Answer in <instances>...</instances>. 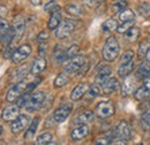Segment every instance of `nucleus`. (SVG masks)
Listing matches in <instances>:
<instances>
[{"mask_svg": "<svg viewBox=\"0 0 150 145\" xmlns=\"http://www.w3.org/2000/svg\"><path fill=\"white\" fill-rule=\"evenodd\" d=\"M149 74H150V61L147 60V61L142 62L139 66V68L136 70V77L137 78H142V77H146Z\"/></svg>", "mask_w": 150, "mask_h": 145, "instance_id": "4be33fe9", "label": "nucleus"}, {"mask_svg": "<svg viewBox=\"0 0 150 145\" xmlns=\"http://www.w3.org/2000/svg\"><path fill=\"white\" fill-rule=\"evenodd\" d=\"M69 81V77L67 75V72H62V74H59L54 80V87L56 88H61L64 85H66Z\"/></svg>", "mask_w": 150, "mask_h": 145, "instance_id": "cd10ccee", "label": "nucleus"}, {"mask_svg": "<svg viewBox=\"0 0 150 145\" xmlns=\"http://www.w3.org/2000/svg\"><path fill=\"white\" fill-rule=\"evenodd\" d=\"M143 85H144L147 89L150 90V74L146 76V78H144V81H143Z\"/></svg>", "mask_w": 150, "mask_h": 145, "instance_id": "a18cd8bd", "label": "nucleus"}, {"mask_svg": "<svg viewBox=\"0 0 150 145\" xmlns=\"http://www.w3.org/2000/svg\"><path fill=\"white\" fill-rule=\"evenodd\" d=\"M146 58H147L148 61H150V47H149V50H148V52H147V54H146Z\"/></svg>", "mask_w": 150, "mask_h": 145, "instance_id": "de8ad7c7", "label": "nucleus"}, {"mask_svg": "<svg viewBox=\"0 0 150 145\" xmlns=\"http://www.w3.org/2000/svg\"><path fill=\"white\" fill-rule=\"evenodd\" d=\"M28 88H29V84L25 83L24 81L16 83L11 90L7 92V94H6V100H7L8 103H13V101L18 100L23 93H28Z\"/></svg>", "mask_w": 150, "mask_h": 145, "instance_id": "f03ea898", "label": "nucleus"}, {"mask_svg": "<svg viewBox=\"0 0 150 145\" xmlns=\"http://www.w3.org/2000/svg\"><path fill=\"white\" fill-rule=\"evenodd\" d=\"M120 52V46H119V43H118V39L115 37H109L106 40H105V44L103 46V58L104 60L106 61H114Z\"/></svg>", "mask_w": 150, "mask_h": 145, "instance_id": "f257e3e1", "label": "nucleus"}, {"mask_svg": "<svg viewBox=\"0 0 150 145\" xmlns=\"http://www.w3.org/2000/svg\"><path fill=\"white\" fill-rule=\"evenodd\" d=\"M89 131H90V129H89V127L87 125H80L79 127H76L72 131V135L71 136H72V138L74 141H80V139L84 138L89 134Z\"/></svg>", "mask_w": 150, "mask_h": 145, "instance_id": "f8f14e48", "label": "nucleus"}, {"mask_svg": "<svg viewBox=\"0 0 150 145\" xmlns=\"http://www.w3.org/2000/svg\"><path fill=\"white\" fill-rule=\"evenodd\" d=\"M119 20H120V21H124V22L135 20V14L133 13V11H132V9L125 8L124 11H121V12H120V14H119Z\"/></svg>", "mask_w": 150, "mask_h": 145, "instance_id": "c756f323", "label": "nucleus"}, {"mask_svg": "<svg viewBox=\"0 0 150 145\" xmlns=\"http://www.w3.org/2000/svg\"><path fill=\"white\" fill-rule=\"evenodd\" d=\"M52 135L50 132H43L42 135H39L36 139V144L37 145H46V144H51V141H52Z\"/></svg>", "mask_w": 150, "mask_h": 145, "instance_id": "c85d7f7f", "label": "nucleus"}, {"mask_svg": "<svg viewBox=\"0 0 150 145\" xmlns=\"http://www.w3.org/2000/svg\"><path fill=\"white\" fill-rule=\"evenodd\" d=\"M140 36V30H139V28H134V27H132L131 29H128L126 32H125V40H127V42H129V43H133V42H135L137 38Z\"/></svg>", "mask_w": 150, "mask_h": 145, "instance_id": "5701e85b", "label": "nucleus"}, {"mask_svg": "<svg viewBox=\"0 0 150 145\" xmlns=\"http://www.w3.org/2000/svg\"><path fill=\"white\" fill-rule=\"evenodd\" d=\"M134 67H135V63L133 62V60L129 61V62H127V63H122L119 67V69H118V75L121 76V77H125V76L129 75L133 72Z\"/></svg>", "mask_w": 150, "mask_h": 145, "instance_id": "aec40b11", "label": "nucleus"}, {"mask_svg": "<svg viewBox=\"0 0 150 145\" xmlns=\"http://www.w3.org/2000/svg\"><path fill=\"white\" fill-rule=\"evenodd\" d=\"M29 121H30V119H29L28 115H23V114L19 115V116L13 121V123H12V126H11L12 132H13V134H19V132H21L24 128L29 125Z\"/></svg>", "mask_w": 150, "mask_h": 145, "instance_id": "1a4fd4ad", "label": "nucleus"}, {"mask_svg": "<svg viewBox=\"0 0 150 145\" xmlns=\"http://www.w3.org/2000/svg\"><path fill=\"white\" fill-rule=\"evenodd\" d=\"M126 7H127V2L124 1V0H120V1H117V2L113 5L112 9L114 12H121V11H124Z\"/></svg>", "mask_w": 150, "mask_h": 145, "instance_id": "72a5a7b5", "label": "nucleus"}, {"mask_svg": "<svg viewBox=\"0 0 150 145\" xmlns=\"http://www.w3.org/2000/svg\"><path fill=\"white\" fill-rule=\"evenodd\" d=\"M30 53H31V46H30V45L24 44V45L20 46L19 49H18L16 51H14V53H13V56H12L13 62H14V63H20V62H22L24 59L28 58V55L30 54Z\"/></svg>", "mask_w": 150, "mask_h": 145, "instance_id": "6e6552de", "label": "nucleus"}, {"mask_svg": "<svg viewBox=\"0 0 150 145\" xmlns=\"http://www.w3.org/2000/svg\"><path fill=\"white\" fill-rule=\"evenodd\" d=\"M88 89H89V87H88L87 83H80V84H77L74 88V90L72 91V94H71L72 100L75 101V100H79L80 98H82L84 96V93L88 91Z\"/></svg>", "mask_w": 150, "mask_h": 145, "instance_id": "4468645a", "label": "nucleus"}, {"mask_svg": "<svg viewBox=\"0 0 150 145\" xmlns=\"http://www.w3.org/2000/svg\"><path fill=\"white\" fill-rule=\"evenodd\" d=\"M142 122H143V126H146L147 128L150 129V113H146V115H144Z\"/></svg>", "mask_w": 150, "mask_h": 145, "instance_id": "79ce46f5", "label": "nucleus"}, {"mask_svg": "<svg viewBox=\"0 0 150 145\" xmlns=\"http://www.w3.org/2000/svg\"><path fill=\"white\" fill-rule=\"evenodd\" d=\"M75 23L74 21L66 18L64 20V22L60 23V25L57 28L56 36L57 38H66V37L71 36V34L74 31Z\"/></svg>", "mask_w": 150, "mask_h": 145, "instance_id": "7ed1b4c3", "label": "nucleus"}, {"mask_svg": "<svg viewBox=\"0 0 150 145\" xmlns=\"http://www.w3.org/2000/svg\"><path fill=\"white\" fill-rule=\"evenodd\" d=\"M49 36H50V34H49V31H46V30H43L39 35L37 36V40L38 43H45L47 39H49Z\"/></svg>", "mask_w": 150, "mask_h": 145, "instance_id": "e433bc0d", "label": "nucleus"}, {"mask_svg": "<svg viewBox=\"0 0 150 145\" xmlns=\"http://www.w3.org/2000/svg\"><path fill=\"white\" fill-rule=\"evenodd\" d=\"M86 63V58L83 55H76L74 58L69 59L68 62L65 66V72L67 74H74L77 70H80L83 65Z\"/></svg>", "mask_w": 150, "mask_h": 145, "instance_id": "20e7f679", "label": "nucleus"}, {"mask_svg": "<svg viewBox=\"0 0 150 145\" xmlns=\"http://www.w3.org/2000/svg\"><path fill=\"white\" fill-rule=\"evenodd\" d=\"M44 100H45V93L43 91H37V92L31 94V97H30L25 108L28 109V111H30V112L36 111V109L42 107Z\"/></svg>", "mask_w": 150, "mask_h": 145, "instance_id": "423d86ee", "label": "nucleus"}, {"mask_svg": "<svg viewBox=\"0 0 150 145\" xmlns=\"http://www.w3.org/2000/svg\"><path fill=\"white\" fill-rule=\"evenodd\" d=\"M46 67V60L44 58H37L33 65H31V69H30V72L36 75V74H39L40 72H43Z\"/></svg>", "mask_w": 150, "mask_h": 145, "instance_id": "f3484780", "label": "nucleus"}, {"mask_svg": "<svg viewBox=\"0 0 150 145\" xmlns=\"http://www.w3.org/2000/svg\"><path fill=\"white\" fill-rule=\"evenodd\" d=\"M72 109H73V105L72 104H64L60 107H58L53 112V119H54V121L56 122H64L69 116Z\"/></svg>", "mask_w": 150, "mask_h": 145, "instance_id": "0eeeda50", "label": "nucleus"}, {"mask_svg": "<svg viewBox=\"0 0 150 145\" xmlns=\"http://www.w3.org/2000/svg\"><path fill=\"white\" fill-rule=\"evenodd\" d=\"M19 111H20V107L18 105L7 106L6 108H4V111H2V119L5 121H7V122H13L20 115Z\"/></svg>", "mask_w": 150, "mask_h": 145, "instance_id": "9b49d317", "label": "nucleus"}, {"mask_svg": "<svg viewBox=\"0 0 150 145\" xmlns=\"http://www.w3.org/2000/svg\"><path fill=\"white\" fill-rule=\"evenodd\" d=\"M65 12L72 16H79L80 14H82V8L76 4H69L65 7Z\"/></svg>", "mask_w": 150, "mask_h": 145, "instance_id": "393cba45", "label": "nucleus"}, {"mask_svg": "<svg viewBox=\"0 0 150 145\" xmlns=\"http://www.w3.org/2000/svg\"><path fill=\"white\" fill-rule=\"evenodd\" d=\"M114 136H115V138H120V139H125V141L131 137L129 125L126 121H120L114 130Z\"/></svg>", "mask_w": 150, "mask_h": 145, "instance_id": "9d476101", "label": "nucleus"}, {"mask_svg": "<svg viewBox=\"0 0 150 145\" xmlns=\"http://www.w3.org/2000/svg\"><path fill=\"white\" fill-rule=\"evenodd\" d=\"M102 1H104V0H84V2H86L88 6H90V7H94V6H96L97 4L102 2Z\"/></svg>", "mask_w": 150, "mask_h": 145, "instance_id": "c03bdc74", "label": "nucleus"}, {"mask_svg": "<svg viewBox=\"0 0 150 145\" xmlns=\"http://www.w3.org/2000/svg\"><path fill=\"white\" fill-rule=\"evenodd\" d=\"M30 2H31V5H34V6H39V5L42 4V0H30Z\"/></svg>", "mask_w": 150, "mask_h": 145, "instance_id": "49530a36", "label": "nucleus"}, {"mask_svg": "<svg viewBox=\"0 0 150 145\" xmlns=\"http://www.w3.org/2000/svg\"><path fill=\"white\" fill-rule=\"evenodd\" d=\"M9 29L8 27V22L5 18H1V34H4L5 31H7Z\"/></svg>", "mask_w": 150, "mask_h": 145, "instance_id": "a19ab883", "label": "nucleus"}, {"mask_svg": "<svg viewBox=\"0 0 150 145\" xmlns=\"http://www.w3.org/2000/svg\"><path fill=\"white\" fill-rule=\"evenodd\" d=\"M133 23H134V20H132V21H126V22L122 23L121 25H118L117 31H118L119 34H125L128 29H131L132 25H133Z\"/></svg>", "mask_w": 150, "mask_h": 145, "instance_id": "7c9ffc66", "label": "nucleus"}, {"mask_svg": "<svg viewBox=\"0 0 150 145\" xmlns=\"http://www.w3.org/2000/svg\"><path fill=\"white\" fill-rule=\"evenodd\" d=\"M139 12L141 13V15L143 16H147L150 13V5L148 2H142L141 6L139 7Z\"/></svg>", "mask_w": 150, "mask_h": 145, "instance_id": "c9c22d12", "label": "nucleus"}, {"mask_svg": "<svg viewBox=\"0 0 150 145\" xmlns=\"http://www.w3.org/2000/svg\"><path fill=\"white\" fill-rule=\"evenodd\" d=\"M57 8H59V7H58V5H57V2L54 0L50 1L49 4H46V5L44 6V11H45L46 13H53Z\"/></svg>", "mask_w": 150, "mask_h": 145, "instance_id": "f704fd0d", "label": "nucleus"}, {"mask_svg": "<svg viewBox=\"0 0 150 145\" xmlns=\"http://www.w3.org/2000/svg\"><path fill=\"white\" fill-rule=\"evenodd\" d=\"M117 28H118V23H117V21L113 20V18L106 20V21L102 24L103 31H106V32H112L114 30H117Z\"/></svg>", "mask_w": 150, "mask_h": 145, "instance_id": "a878e982", "label": "nucleus"}, {"mask_svg": "<svg viewBox=\"0 0 150 145\" xmlns=\"http://www.w3.org/2000/svg\"><path fill=\"white\" fill-rule=\"evenodd\" d=\"M149 93H150V90L149 89H147L144 85L143 87H141V88H139L137 90L134 92V98L136 99V100H144V99H147L148 97H149Z\"/></svg>", "mask_w": 150, "mask_h": 145, "instance_id": "b1692460", "label": "nucleus"}, {"mask_svg": "<svg viewBox=\"0 0 150 145\" xmlns=\"http://www.w3.org/2000/svg\"><path fill=\"white\" fill-rule=\"evenodd\" d=\"M133 56H134V52L131 51V50L127 51L125 54L122 55V58H121V62H122V63H127V62H129V61H132Z\"/></svg>", "mask_w": 150, "mask_h": 145, "instance_id": "58836bf2", "label": "nucleus"}, {"mask_svg": "<svg viewBox=\"0 0 150 145\" xmlns=\"http://www.w3.org/2000/svg\"><path fill=\"white\" fill-rule=\"evenodd\" d=\"M93 118H94V114H93V112H90V111H86V112H83V113H81L80 115H77L76 118H75L74 120V123H81V125H87L88 122H90L91 120H93Z\"/></svg>", "mask_w": 150, "mask_h": 145, "instance_id": "6ab92c4d", "label": "nucleus"}, {"mask_svg": "<svg viewBox=\"0 0 150 145\" xmlns=\"http://www.w3.org/2000/svg\"><path fill=\"white\" fill-rule=\"evenodd\" d=\"M99 93H100V89H99V87L97 84H93V85L89 87V89H88V96H90L91 98L98 97Z\"/></svg>", "mask_w": 150, "mask_h": 145, "instance_id": "473e14b6", "label": "nucleus"}, {"mask_svg": "<svg viewBox=\"0 0 150 145\" xmlns=\"http://www.w3.org/2000/svg\"><path fill=\"white\" fill-rule=\"evenodd\" d=\"M12 50H13V46H12L11 44H8V45H7V47H6V51L4 52V56H5L6 59H8V58H12V56H13V53H14V52H12Z\"/></svg>", "mask_w": 150, "mask_h": 145, "instance_id": "ea45409f", "label": "nucleus"}, {"mask_svg": "<svg viewBox=\"0 0 150 145\" xmlns=\"http://www.w3.org/2000/svg\"><path fill=\"white\" fill-rule=\"evenodd\" d=\"M38 122H39V118H35L34 121L30 123V126H29L27 132H25V135H24V138H25V139H30V138L34 137V135H35V132H36V129H37V127H38Z\"/></svg>", "mask_w": 150, "mask_h": 145, "instance_id": "bb28decb", "label": "nucleus"}, {"mask_svg": "<svg viewBox=\"0 0 150 145\" xmlns=\"http://www.w3.org/2000/svg\"><path fill=\"white\" fill-rule=\"evenodd\" d=\"M13 28L15 30V35L18 37H21L23 31H24V28H25V23H24V20L22 16H18V18L14 20V24H13Z\"/></svg>", "mask_w": 150, "mask_h": 145, "instance_id": "412c9836", "label": "nucleus"}, {"mask_svg": "<svg viewBox=\"0 0 150 145\" xmlns=\"http://www.w3.org/2000/svg\"><path fill=\"white\" fill-rule=\"evenodd\" d=\"M148 50H149L148 43H147V42H146V43H141V45H140V47H139V55H140L141 58L144 56V54H147Z\"/></svg>", "mask_w": 150, "mask_h": 145, "instance_id": "4c0bfd02", "label": "nucleus"}, {"mask_svg": "<svg viewBox=\"0 0 150 145\" xmlns=\"http://www.w3.org/2000/svg\"><path fill=\"white\" fill-rule=\"evenodd\" d=\"M111 74H112V70H111L110 67H103V68L98 72L97 76H96V83H98V84H104V83L110 78Z\"/></svg>", "mask_w": 150, "mask_h": 145, "instance_id": "dca6fc26", "label": "nucleus"}, {"mask_svg": "<svg viewBox=\"0 0 150 145\" xmlns=\"http://www.w3.org/2000/svg\"><path fill=\"white\" fill-rule=\"evenodd\" d=\"M119 87V82L117 78L114 77H110L104 84H103V93L104 94H110L118 89Z\"/></svg>", "mask_w": 150, "mask_h": 145, "instance_id": "2eb2a0df", "label": "nucleus"}, {"mask_svg": "<svg viewBox=\"0 0 150 145\" xmlns=\"http://www.w3.org/2000/svg\"><path fill=\"white\" fill-rule=\"evenodd\" d=\"M114 114V106L111 101H102L96 107V115L100 119L111 118Z\"/></svg>", "mask_w": 150, "mask_h": 145, "instance_id": "39448f33", "label": "nucleus"}, {"mask_svg": "<svg viewBox=\"0 0 150 145\" xmlns=\"http://www.w3.org/2000/svg\"><path fill=\"white\" fill-rule=\"evenodd\" d=\"M135 89V83L132 78H126V81L124 82L122 87H121V94L122 97H127L134 92Z\"/></svg>", "mask_w": 150, "mask_h": 145, "instance_id": "a211bd4d", "label": "nucleus"}, {"mask_svg": "<svg viewBox=\"0 0 150 145\" xmlns=\"http://www.w3.org/2000/svg\"><path fill=\"white\" fill-rule=\"evenodd\" d=\"M30 94L29 93H24V94H22L21 97H20L19 99L16 100V105L19 106V107H23V106H27V104H28V101H29V99H30Z\"/></svg>", "mask_w": 150, "mask_h": 145, "instance_id": "2f4dec72", "label": "nucleus"}, {"mask_svg": "<svg viewBox=\"0 0 150 145\" xmlns=\"http://www.w3.org/2000/svg\"><path fill=\"white\" fill-rule=\"evenodd\" d=\"M61 11L60 8H57L56 11L52 13L51 18L49 20V23H47V28L50 30H54L57 29L59 25H60V22H61Z\"/></svg>", "mask_w": 150, "mask_h": 145, "instance_id": "ddd939ff", "label": "nucleus"}, {"mask_svg": "<svg viewBox=\"0 0 150 145\" xmlns=\"http://www.w3.org/2000/svg\"><path fill=\"white\" fill-rule=\"evenodd\" d=\"M111 139H109V138H98L95 143L96 144H104V145H108V144H111Z\"/></svg>", "mask_w": 150, "mask_h": 145, "instance_id": "37998d69", "label": "nucleus"}]
</instances>
